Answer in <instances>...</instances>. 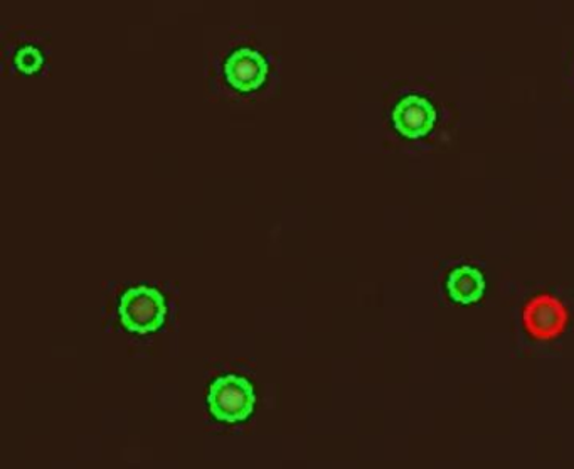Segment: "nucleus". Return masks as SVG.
I'll return each mask as SVG.
<instances>
[{
  "instance_id": "1",
  "label": "nucleus",
  "mask_w": 574,
  "mask_h": 469,
  "mask_svg": "<svg viewBox=\"0 0 574 469\" xmlns=\"http://www.w3.org/2000/svg\"><path fill=\"white\" fill-rule=\"evenodd\" d=\"M253 385L245 377L223 375L211 383L208 406L214 419L226 424L247 421L254 409Z\"/></svg>"
},
{
  "instance_id": "2",
  "label": "nucleus",
  "mask_w": 574,
  "mask_h": 469,
  "mask_svg": "<svg viewBox=\"0 0 574 469\" xmlns=\"http://www.w3.org/2000/svg\"><path fill=\"white\" fill-rule=\"evenodd\" d=\"M118 314L125 330L130 333L149 334L161 330L167 316V303L155 287H132L122 296Z\"/></svg>"
},
{
  "instance_id": "3",
  "label": "nucleus",
  "mask_w": 574,
  "mask_h": 469,
  "mask_svg": "<svg viewBox=\"0 0 574 469\" xmlns=\"http://www.w3.org/2000/svg\"><path fill=\"white\" fill-rule=\"evenodd\" d=\"M522 318L527 333L539 342L558 338L567 326L566 306L551 294H539L531 299Z\"/></svg>"
},
{
  "instance_id": "4",
  "label": "nucleus",
  "mask_w": 574,
  "mask_h": 469,
  "mask_svg": "<svg viewBox=\"0 0 574 469\" xmlns=\"http://www.w3.org/2000/svg\"><path fill=\"white\" fill-rule=\"evenodd\" d=\"M224 75L236 90H258L269 76V63L254 49H236L224 63Z\"/></svg>"
},
{
  "instance_id": "5",
  "label": "nucleus",
  "mask_w": 574,
  "mask_h": 469,
  "mask_svg": "<svg viewBox=\"0 0 574 469\" xmlns=\"http://www.w3.org/2000/svg\"><path fill=\"white\" fill-rule=\"evenodd\" d=\"M396 131L408 139H422L428 136L437 122V110L423 97L403 98L392 112Z\"/></svg>"
},
{
  "instance_id": "6",
  "label": "nucleus",
  "mask_w": 574,
  "mask_h": 469,
  "mask_svg": "<svg viewBox=\"0 0 574 469\" xmlns=\"http://www.w3.org/2000/svg\"><path fill=\"white\" fill-rule=\"evenodd\" d=\"M448 294L460 305H474L482 299L485 291V279L474 267L463 266L448 275Z\"/></svg>"
},
{
  "instance_id": "7",
  "label": "nucleus",
  "mask_w": 574,
  "mask_h": 469,
  "mask_svg": "<svg viewBox=\"0 0 574 469\" xmlns=\"http://www.w3.org/2000/svg\"><path fill=\"white\" fill-rule=\"evenodd\" d=\"M14 61L20 72L30 75V73H36L41 69L42 63H45V58H42L41 51L38 48L27 46V48L20 49V53L15 54Z\"/></svg>"
}]
</instances>
